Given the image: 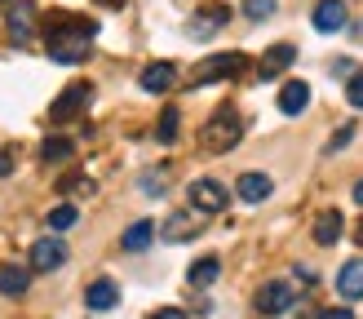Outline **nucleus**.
Returning a JSON list of instances; mask_svg holds the SVG:
<instances>
[{
	"label": "nucleus",
	"instance_id": "26",
	"mask_svg": "<svg viewBox=\"0 0 363 319\" xmlns=\"http://www.w3.org/2000/svg\"><path fill=\"white\" fill-rule=\"evenodd\" d=\"M244 13L252 18V23H262V18L275 13V0H244Z\"/></svg>",
	"mask_w": 363,
	"mask_h": 319
},
{
	"label": "nucleus",
	"instance_id": "21",
	"mask_svg": "<svg viewBox=\"0 0 363 319\" xmlns=\"http://www.w3.org/2000/svg\"><path fill=\"white\" fill-rule=\"evenodd\" d=\"M151 240H155V222H147V218H142V222H133L129 230H124V248H129V253H142V248H151Z\"/></svg>",
	"mask_w": 363,
	"mask_h": 319
},
{
	"label": "nucleus",
	"instance_id": "15",
	"mask_svg": "<svg viewBox=\"0 0 363 319\" xmlns=\"http://www.w3.org/2000/svg\"><path fill=\"white\" fill-rule=\"evenodd\" d=\"M270 191H275V182H270L266 173H244L240 182H235V195H240L244 204H262V200H270Z\"/></svg>",
	"mask_w": 363,
	"mask_h": 319
},
{
	"label": "nucleus",
	"instance_id": "10",
	"mask_svg": "<svg viewBox=\"0 0 363 319\" xmlns=\"http://www.w3.org/2000/svg\"><path fill=\"white\" fill-rule=\"evenodd\" d=\"M84 306L98 310V315L116 310V306H120V284H116V279H94V284L84 289Z\"/></svg>",
	"mask_w": 363,
	"mask_h": 319
},
{
	"label": "nucleus",
	"instance_id": "35",
	"mask_svg": "<svg viewBox=\"0 0 363 319\" xmlns=\"http://www.w3.org/2000/svg\"><path fill=\"white\" fill-rule=\"evenodd\" d=\"M354 204H363V177L354 182Z\"/></svg>",
	"mask_w": 363,
	"mask_h": 319
},
{
	"label": "nucleus",
	"instance_id": "9",
	"mask_svg": "<svg viewBox=\"0 0 363 319\" xmlns=\"http://www.w3.org/2000/svg\"><path fill=\"white\" fill-rule=\"evenodd\" d=\"M5 27H9V40L13 45H27L31 35H35V5L31 0H18V5L9 9V18H5Z\"/></svg>",
	"mask_w": 363,
	"mask_h": 319
},
{
	"label": "nucleus",
	"instance_id": "12",
	"mask_svg": "<svg viewBox=\"0 0 363 319\" xmlns=\"http://www.w3.org/2000/svg\"><path fill=\"white\" fill-rule=\"evenodd\" d=\"M346 23H350V13H346V0H319V5H315V31L333 35V31H341Z\"/></svg>",
	"mask_w": 363,
	"mask_h": 319
},
{
	"label": "nucleus",
	"instance_id": "4",
	"mask_svg": "<svg viewBox=\"0 0 363 319\" xmlns=\"http://www.w3.org/2000/svg\"><path fill=\"white\" fill-rule=\"evenodd\" d=\"M94 102V84L89 80H76V84H67L58 98H53V106H49V120L53 124H67V120H76V116H84V106Z\"/></svg>",
	"mask_w": 363,
	"mask_h": 319
},
{
	"label": "nucleus",
	"instance_id": "19",
	"mask_svg": "<svg viewBox=\"0 0 363 319\" xmlns=\"http://www.w3.org/2000/svg\"><path fill=\"white\" fill-rule=\"evenodd\" d=\"M31 289V271H23V266H0V293L5 297H23Z\"/></svg>",
	"mask_w": 363,
	"mask_h": 319
},
{
	"label": "nucleus",
	"instance_id": "1",
	"mask_svg": "<svg viewBox=\"0 0 363 319\" xmlns=\"http://www.w3.org/2000/svg\"><path fill=\"white\" fill-rule=\"evenodd\" d=\"M94 40H98V23H94V18H80V13H49L45 18V45H49L53 62H67V67L84 62Z\"/></svg>",
	"mask_w": 363,
	"mask_h": 319
},
{
	"label": "nucleus",
	"instance_id": "7",
	"mask_svg": "<svg viewBox=\"0 0 363 319\" xmlns=\"http://www.w3.org/2000/svg\"><path fill=\"white\" fill-rule=\"evenodd\" d=\"M67 266V240L62 235H45L31 244V271H58Z\"/></svg>",
	"mask_w": 363,
	"mask_h": 319
},
{
	"label": "nucleus",
	"instance_id": "20",
	"mask_svg": "<svg viewBox=\"0 0 363 319\" xmlns=\"http://www.w3.org/2000/svg\"><path fill=\"white\" fill-rule=\"evenodd\" d=\"M217 275H222V262H217V257H199V262H191V271H186L191 289H208Z\"/></svg>",
	"mask_w": 363,
	"mask_h": 319
},
{
	"label": "nucleus",
	"instance_id": "22",
	"mask_svg": "<svg viewBox=\"0 0 363 319\" xmlns=\"http://www.w3.org/2000/svg\"><path fill=\"white\" fill-rule=\"evenodd\" d=\"M76 155V147H71V138H45L40 142V160L45 164H62V160Z\"/></svg>",
	"mask_w": 363,
	"mask_h": 319
},
{
	"label": "nucleus",
	"instance_id": "14",
	"mask_svg": "<svg viewBox=\"0 0 363 319\" xmlns=\"http://www.w3.org/2000/svg\"><path fill=\"white\" fill-rule=\"evenodd\" d=\"M341 230H346V218H341V208H323L319 218H315V226H311V235H315V244H337L341 240Z\"/></svg>",
	"mask_w": 363,
	"mask_h": 319
},
{
	"label": "nucleus",
	"instance_id": "18",
	"mask_svg": "<svg viewBox=\"0 0 363 319\" xmlns=\"http://www.w3.org/2000/svg\"><path fill=\"white\" fill-rule=\"evenodd\" d=\"M337 293L341 297H363V257H354V262H346V266H341V271H337Z\"/></svg>",
	"mask_w": 363,
	"mask_h": 319
},
{
	"label": "nucleus",
	"instance_id": "3",
	"mask_svg": "<svg viewBox=\"0 0 363 319\" xmlns=\"http://www.w3.org/2000/svg\"><path fill=\"white\" fill-rule=\"evenodd\" d=\"M248 67V58L240 49L235 53H213V58H204L195 71H191V84L199 89V84H217V80H230V76H240V71Z\"/></svg>",
	"mask_w": 363,
	"mask_h": 319
},
{
	"label": "nucleus",
	"instance_id": "11",
	"mask_svg": "<svg viewBox=\"0 0 363 319\" xmlns=\"http://www.w3.org/2000/svg\"><path fill=\"white\" fill-rule=\"evenodd\" d=\"M293 62H297V49L288 45V40H284V45H270V49L262 53V67H257V76H262V80H275V76H284V71L293 67Z\"/></svg>",
	"mask_w": 363,
	"mask_h": 319
},
{
	"label": "nucleus",
	"instance_id": "6",
	"mask_svg": "<svg viewBox=\"0 0 363 319\" xmlns=\"http://www.w3.org/2000/svg\"><path fill=\"white\" fill-rule=\"evenodd\" d=\"M186 195H191L195 213H222L226 208V186L213 182V177H195V182L186 186Z\"/></svg>",
	"mask_w": 363,
	"mask_h": 319
},
{
	"label": "nucleus",
	"instance_id": "24",
	"mask_svg": "<svg viewBox=\"0 0 363 319\" xmlns=\"http://www.w3.org/2000/svg\"><path fill=\"white\" fill-rule=\"evenodd\" d=\"M49 230H53V235H58V230H71V226H76L80 222V213H76V204H58V208H49Z\"/></svg>",
	"mask_w": 363,
	"mask_h": 319
},
{
	"label": "nucleus",
	"instance_id": "31",
	"mask_svg": "<svg viewBox=\"0 0 363 319\" xmlns=\"http://www.w3.org/2000/svg\"><path fill=\"white\" fill-rule=\"evenodd\" d=\"M142 186H147V191H160V186H164V173H151V177H142Z\"/></svg>",
	"mask_w": 363,
	"mask_h": 319
},
{
	"label": "nucleus",
	"instance_id": "13",
	"mask_svg": "<svg viewBox=\"0 0 363 319\" xmlns=\"http://www.w3.org/2000/svg\"><path fill=\"white\" fill-rule=\"evenodd\" d=\"M138 84L147 89V94H169V89L177 84V67L173 62H151V67H142Z\"/></svg>",
	"mask_w": 363,
	"mask_h": 319
},
{
	"label": "nucleus",
	"instance_id": "36",
	"mask_svg": "<svg viewBox=\"0 0 363 319\" xmlns=\"http://www.w3.org/2000/svg\"><path fill=\"white\" fill-rule=\"evenodd\" d=\"M354 240H359V244H363V222H359V235H354Z\"/></svg>",
	"mask_w": 363,
	"mask_h": 319
},
{
	"label": "nucleus",
	"instance_id": "16",
	"mask_svg": "<svg viewBox=\"0 0 363 319\" xmlns=\"http://www.w3.org/2000/svg\"><path fill=\"white\" fill-rule=\"evenodd\" d=\"M306 106H311V84H306V80H288L279 89V111L284 116H301Z\"/></svg>",
	"mask_w": 363,
	"mask_h": 319
},
{
	"label": "nucleus",
	"instance_id": "17",
	"mask_svg": "<svg viewBox=\"0 0 363 319\" xmlns=\"http://www.w3.org/2000/svg\"><path fill=\"white\" fill-rule=\"evenodd\" d=\"M199 218H204V213H173V218H164V240L182 244V240L199 235Z\"/></svg>",
	"mask_w": 363,
	"mask_h": 319
},
{
	"label": "nucleus",
	"instance_id": "5",
	"mask_svg": "<svg viewBox=\"0 0 363 319\" xmlns=\"http://www.w3.org/2000/svg\"><path fill=\"white\" fill-rule=\"evenodd\" d=\"M252 306H257L262 315H284V310L297 306V293L288 289L284 279H266L262 289H257V297H252Z\"/></svg>",
	"mask_w": 363,
	"mask_h": 319
},
{
	"label": "nucleus",
	"instance_id": "34",
	"mask_svg": "<svg viewBox=\"0 0 363 319\" xmlns=\"http://www.w3.org/2000/svg\"><path fill=\"white\" fill-rule=\"evenodd\" d=\"M102 9H124V0H98Z\"/></svg>",
	"mask_w": 363,
	"mask_h": 319
},
{
	"label": "nucleus",
	"instance_id": "28",
	"mask_svg": "<svg viewBox=\"0 0 363 319\" xmlns=\"http://www.w3.org/2000/svg\"><path fill=\"white\" fill-rule=\"evenodd\" d=\"M350 138H354V124H341V133H337V138L328 142V155H333V151H341V147H346Z\"/></svg>",
	"mask_w": 363,
	"mask_h": 319
},
{
	"label": "nucleus",
	"instance_id": "37",
	"mask_svg": "<svg viewBox=\"0 0 363 319\" xmlns=\"http://www.w3.org/2000/svg\"><path fill=\"white\" fill-rule=\"evenodd\" d=\"M354 35H359V40H363V27H359V31H354Z\"/></svg>",
	"mask_w": 363,
	"mask_h": 319
},
{
	"label": "nucleus",
	"instance_id": "27",
	"mask_svg": "<svg viewBox=\"0 0 363 319\" xmlns=\"http://www.w3.org/2000/svg\"><path fill=\"white\" fill-rule=\"evenodd\" d=\"M346 102L354 106V111H363V71H354L350 84H346Z\"/></svg>",
	"mask_w": 363,
	"mask_h": 319
},
{
	"label": "nucleus",
	"instance_id": "8",
	"mask_svg": "<svg viewBox=\"0 0 363 319\" xmlns=\"http://www.w3.org/2000/svg\"><path fill=\"white\" fill-rule=\"evenodd\" d=\"M226 23H230V5L213 0V5H204V9L191 18V35H195V40H208V35H217Z\"/></svg>",
	"mask_w": 363,
	"mask_h": 319
},
{
	"label": "nucleus",
	"instance_id": "2",
	"mask_svg": "<svg viewBox=\"0 0 363 319\" xmlns=\"http://www.w3.org/2000/svg\"><path fill=\"white\" fill-rule=\"evenodd\" d=\"M244 138V120L235 106H217V111L208 116V124L199 129V147H204L208 155H226L235 142Z\"/></svg>",
	"mask_w": 363,
	"mask_h": 319
},
{
	"label": "nucleus",
	"instance_id": "32",
	"mask_svg": "<svg viewBox=\"0 0 363 319\" xmlns=\"http://www.w3.org/2000/svg\"><path fill=\"white\" fill-rule=\"evenodd\" d=\"M333 71H337V76H346V80H350V76H354V62H350V58H341Z\"/></svg>",
	"mask_w": 363,
	"mask_h": 319
},
{
	"label": "nucleus",
	"instance_id": "33",
	"mask_svg": "<svg viewBox=\"0 0 363 319\" xmlns=\"http://www.w3.org/2000/svg\"><path fill=\"white\" fill-rule=\"evenodd\" d=\"M9 169H13V155H9V151H0V177H5Z\"/></svg>",
	"mask_w": 363,
	"mask_h": 319
},
{
	"label": "nucleus",
	"instance_id": "23",
	"mask_svg": "<svg viewBox=\"0 0 363 319\" xmlns=\"http://www.w3.org/2000/svg\"><path fill=\"white\" fill-rule=\"evenodd\" d=\"M177 124H182V111H177V106H164V116H160V124H155V142L173 147V142H177Z\"/></svg>",
	"mask_w": 363,
	"mask_h": 319
},
{
	"label": "nucleus",
	"instance_id": "30",
	"mask_svg": "<svg viewBox=\"0 0 363 319\" xmlns=\"http://www.w3.org/2000/svg\"><path fill=\"white\" fill-rule=\"evenodd\" d=\"M151 319H186V310H177V306H164V310H155Z\"/></svg>",
	"mask_w": 363,
	"mask_h": 319
},
{
	"label": "nucleus",
	"instance_id": "25",
	"mask_svg": "<svg viewBox=\"0 0 363 319\" xmlns=\"http://www.w3.org/2000/svg\"><path fill=\"white\" fill-rule=\"evenodd\" d=\"M58 191L62 195H94V182H89V177H62Z\"/></svg>",
	"mask_w": 363,
	"mask_h": 319
},
{
	"label": "nucleus",
	"instance_id": "29",
	"mask_svg": "<svg viewBox=\"0 0 363 319\" xmlns=\"http://www.w3.org/2000/svg\"><path fill=\"white\" fill-rule=\"evenodd\" d=\"M319 319H354V315H350V306H328Z\"/></svg>",
	"mask_w": 363,
	"mask_h": 319
}]
</instances>
